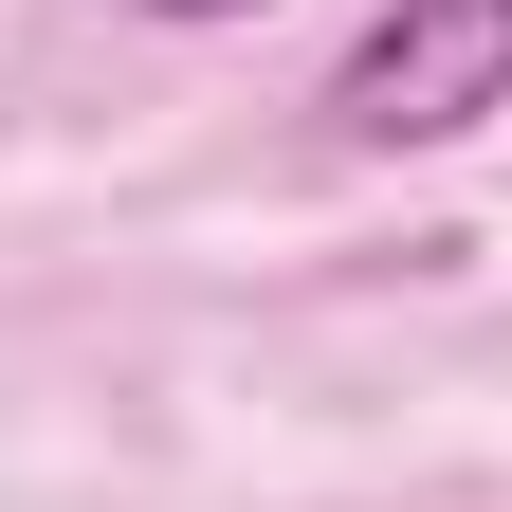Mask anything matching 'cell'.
<instances>
[{
    "label": "cell",
    "instance_id": "obj_1",
    "mask_svg": "<svg viewBox=\"0 0 512 512\" xmlns=\"http://www.w3.org/2000/svg\"><path fill=\"white\" fill-rule=\"evenodd\" d=\"M512 110V0H384L330 74L348 147H458V128Z\"/></svg>",
    "mask_w": 512,
    "mask_h": 512
},
{
    "label": "cell",
    "instance_id": "obj_2",
    "mask_svg": "<svg viewBox=\"0 0 512 512\" xmlns=\"http://www.w3.org/2000/svg\"><path fill=\"white\" fill-rule=\"evenodd\" d=\"M147 19H256V0H147Z\"/></svg>",
    "mask_w": 512,
    "mask_h": 512
}]
</instances>
